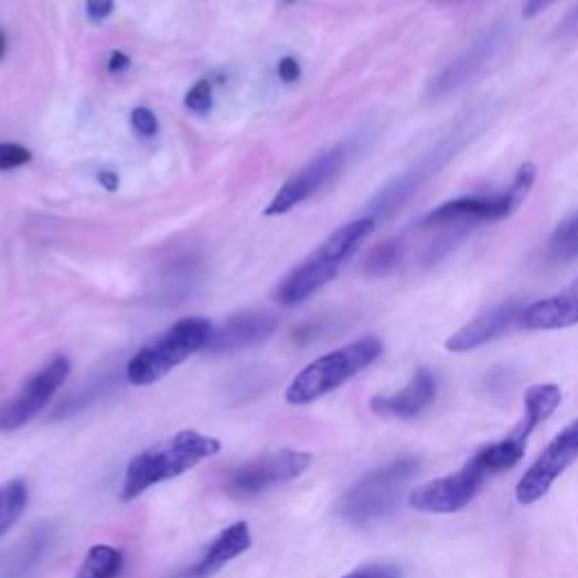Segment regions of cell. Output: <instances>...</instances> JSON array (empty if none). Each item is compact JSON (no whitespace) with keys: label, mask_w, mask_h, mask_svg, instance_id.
I'll return each instance as SVG.
<instances>
[{"label":"cell","mask_w":578,"mask_h":578,"mask_svg":"<svg viewBox=\"0 0 578 578\" xmlns=\"http://www.w3.org/2000/svg\"><path fill=\"white\" fill-rule=\"evenodd\" d=\"M220 452L222 443L197 429L176 431L174 437L131 457L122 481V502H133L142 493L163 484V481L185 474Z\"/></svg>","instance_id":"cell-1"},{"label":"cell","mask_w":578,"mask_h":578,"mask_svg":"<svg viewBox=\"0 0 578 578\" xmlns=\"http://www.w3.org/2000/svg\"><path fill=\"white\" fill-rule=\"evenodd\" d=\"M375 224L377 222L373 217H360L336 228L308 260H303L292 274L285 276V280L276 289V301L280 306L292 308L317 295L362 247L364 239L373 233Z\"/></svg>","instance_id":"cell-2"},{"label":"cell","mask_w":578,"mask_h":578,"mask_svg":"<svg viewBox=\"0 0 578 578\" xmlns=\"http://www.w3.org/2000/svg\"><path fill=\"white\" fill-rule=\"evenodd\" d=\"M536 183V165L524 163L511 185L497 195H472V197H457L429 211L420 220V228L425 231H457L468 233L477 224L497 222L511 217L528 197Z\"/></svg>","instance_id":"cell-3"},{"label":"cell","mask_w":578,"mask_h":578,"mask_svg":"<svg viewBox=\"0 0 578 578\" xmlns=\"http://www.w3.org/2000/svg\"><path fill=\"white\" fill-rule=\"evenodd\" d=\"M382 342L377 336H364L344 349H336L312 364H308L285 392L289 405H310L319 398L336 392L349 379L360 375L364 368L382 357Z\"/></svg>","instance_id":"cell-4"},{"label":"cell","mask_w":578,"mask_h":578,"mask_svg":"<svg viewBox=\"0 0 578 578\" xmlns=\"http://www.w3.org/2000/svg\"><path fill=\"white\" fill-rule=\"evenodd\" d=\"M213 323L202 317L176 321L154 342L144 344L127 364V379L133 387H150L163 379L170 371L181 366L190 355L204 351Z\"/></svg>","instance_id":"cell-5"},{"label":"cell","mask_w":578,"mask_h":578,"mask_svg":"<svg viewBox=\"0 0 578 578\" xmlns=\"http://www.w3.org/2000/svg\"><path fill=\"white\" fill-rule=\"evenodd\" d=\"M418 457L405 454L387 465L371 470L336 502V513L357 526L387 517L398 506L400 493L418 472Z\"/></svg>","instance_id":"cell-6"},{"label":"cell","mask_w":578,"mask_h":578,"mask_svg":"<svg viewBox=\"0 0 578 578\" xmlns=\"http://www.w3.org/2000/svg\"><path fill=\"white\" fill-rule=\"evenodd\" d=\"M491 470L474 452L459 472L434 479L409 493V506L418 513L431 515H452L463 511L484 489L491 479Z\"/></svg>","instance_id":"cell-7"},{"label":"cell","mask_w":578,"mask_h":578,"mask_svg":"<svg viewBox=\"0 0 578 578\" xmlns=\"http://www.w3.org/2000/svg\"><path fill=\"white\" fill-rule=\"evenodd\" d=\"M312 463L308 452L299 450H276L269 454H260L243 465H237L226 477V493L237 500L256 497L274 486L287 484L301 477Z\"/></svg>","instance_id":"cell-8"},{"label":"cell","mask_w":578,"mask_h":578,"mask_svg":"<svg viewBox=\"0 0 578 578\" xmlns=\"http://www.w3.org/2000/svg\"><path fill=\"white\" fill-rule=\"evenodd\" d=\"M578 459V418H574L565 429H560L543 454L524 470L515 486V500L522 506L540 502L556 479Z\"/></svg>","instance_id":"cell-9"},{"label":"cell","mask_w":578,"mask_h":578,"mask_svg":"<svg viewBox=\"0 0 578 578\" xmlns=\"http://www.w3.org/2000/svg\"><path fill=\"white\" fill-rule=\"evenodd\" d=\"M71 375V360L60 355L51 364H45L36 375H32L23 387L0 405V434L17 431L30 420H34L53 396L64 387Z\"/></svg>","instance_id":"cell-10"},{"label":"cell","mask_w":578,"mask_h":578,"mask_svg":"<svg viewBox=\"0 0 578 578\" xmlns=\"http://www.w3.org/2000/svg\"><path fill=\"white\" fill-rule=\"evenodd\" d=\"M461 148V140H459V133L452 136V138H446L441 140L437 148L429 150L418 163H414L409 170H405L403 174H398L396 179H392L387 185H384L375 200L371 202L368 211H371V217L377 222V220H384L394 215L400 206H405L416 192L431 179L437 176L439 170L454 157V152Z\"/></svg>","instance_id":"cell-11"},{"label":"cell","mask_w":578,"mask_h":578,"mask_svg":"<svg viewBox=\"0 0 578 578\" xmlns=\"http://www.w3.org/2000/svg\"><path fill=\"white\" fill-rule=\"evenodd\" d=\"M506 41H509V25L500 23L486 30L477 41H472L468 51L461 57H457L437 79H431L429 84L431 98H443V95L454 93L472 84L479 75H484L486 68L502 53Z\"/></svg>","instance_id":"cell-12"},{"label":"cell","mask_w":578,"mask_h":578,"mask_svg":"<svg viewBox=\"0 0 578 578\" xmlns=\"http://www.w3.org/2000/svg\"><path fill=\"white\" fill-rule=\"evenodd\" d=\"M349 159V148L346 144H336V148L323 152L314 161H310L303 170H299L295 176H289L280 190L276 192V197L269 202L265 208V215H285L292 211L295 206L303 204L310 200L314 192H319L330 179L342 172Z\"/></svg>","instance_id":"cell-13"},{"label":"cell","mask_w":578,"mask_h":578,"mask_svg":"<svg viewBox=\"0 0 578 578\" xmlns=\"http://www.w3.org/2000/svg\"><path fill=\"white\" fill-rule=\"evenodd\" d=\"M278 325H280L278 314L265 310H247L233 314L220 325H213V332L204 351L220 355V353H235V351L258 346L269 340V336L278 330Z\"/></svg>","instance_id":"cell-14"},{"label":"cell","mask_w":578,"mask_h":578,"mask_svg":"<svg viewBox=\"0 0 578 578\" xmlns=\"http://www.w3.org/2000/svg\"><path fill=\"white\" fill-rule=\"evenodd\" d=\"M524 308L526 306L522 301L513 299L481 312L477 319H472L450 336L446 342V349L450 353H470L500 340V336L509 334L511 330L522 328Z\"/></svg>","instance_id":"cell-15"},{"label":"cell","mask_w":578,"mask_h":578,"mask_svg":"<svg viewBox=\"0 0 578 578\" xmlns=\"http://www.w3.org/2000/svg\"><path fill=\"white\" fill-rule=\"evenodd\" d=\"M437 394H439L437 377H434V373L427 368H418L407 387H403L400 392L371 398V409L384 418L409 420L427 411L431 403L437 400Z\"/></svg>","instance_id":"cell-16"},{"label":"cell","mask_w":578,"mask_h":578,"mask_svg":"<svg viewBox=\"0 0 578 578\" xmlns=\"http://www.w3.org/2000/svg\"><path fill=\"white\" fill-rule=\"evenodd\" d=\"M251 528L247 522H235L208 545V549L176 578H213L231 560L251 549Z\"/></svg>","instance_id":"cell-17"},{"label":"cell","mask_w":578,"mask_h":578,"mask_svg":"<svg viewBox=\"0 0 578 578\" xmlns=\"http://www.w3.org/2000/svg\"><path fill=\"white\" fill-rule=\"evenodd\" d=\"M578 325V278L543 301L526 306L522 312L524 330H563Z\"/></svg>","instance_id":"cell-18"},{"label":"cell","mask_w":578,"mask_h":578,"mask_svg":"<svg viewBox=\"0 0 578 578\" xmlns=\"http://www.w3.org/2000/svg\"><path fill=\"white\" fill-rule=\"evenodd\" d=\"M125 569V554L111 545H93L75 578H118Z\"/></svg>","instance_id":"cell-19"},{"label":"cell","mask_w":578,"mask_h":578,"mask_svg":"<svg viewBox=\"0 0 578 578\" xmlns=\"http://www.w3.org/2000/svg\"><path fill=\"white\" fill-rule=\"evenodd\" d=\"M30 500V491L23 479H12L0 486V538L19 522Z\"/></svg>","instance_id":"cell-20"},{"label":"cell","mask_w":578,"mask_h":578,"mask_svg":"<svg viewBox=\"0 0 578 578\" xmlns=\"http://www.w3.org/2000/svg\"><path fill=\"white\" fill-rule=\"evenodd\" d=\"M547 254L554 260H574L578 258V213L563 220L552 233L547 243Z\"/></svg>","instance_id":"cell-21"},{"label":"cell","mask_w":578,"mask_h":578,"mask_svg":"<svg viewBox=\"0 0 578 578\" xmlns=\"http://www.w3.org/2000/svg\"><path fill=\"white\" fill-rule=\"evenodd\" d=\"M400 254H403L400 243H394V239H392V243H382L379 247H375V249L368 254L364 267H366V271L373 274V276L387 274V271H392V269L398 265Z\"/></svg>","instance_id":"cell-22"},{"label":"cell","mask_w":578,"mask_h":578,"mask_svg":"<svg viewBox=\"0 0 578 578\" xmlns=\"http://www.w3.org/2000/svg\"><path fill=\"white\" fill-rule=\"evenodd\" d=\"M185 107L190 111L200 114V116L208 114L211 107H213V86H211V82L202 79V82H197L195 86H192L188 90V95H185Z\"/></svg>","instance_id":"cell-23"},{"label":"cell","mask_w":578,"mask_h":578,"mask_svg":"<svg viewBox=\"0 0 578 578\" xmlns=\"http://www.w3.org/2000/svg\"><path fill=\"white\" fill-rule=\"evenodd\" d=\"M342 578H403V569L394 563H368L344 574Z\"/></svg>","instance_id":"cell-24"},{"label":"cell","mask_w":578,"mask_h":578,"mask_svg":"<svg viewBox=\"0 0 578 578\" xmlns=\"http://www.w3.org/2000/svg\"><path fill=\"white\" fill-rule=\"evenodd\" d=\"M32 161V152L17 142H0V172L21 168Z\"/></svg>","instance_id":"cell-25"},{"label":"cell","mask_w":578,"mask_h":578,"mask_svg":"<svg viewBox=\"0 0 578 578\" xmlns=\"http://www.w3.org/2000/svg\"><path fill=\"white\" fill-rule=\"evenodd\" d=\"M131 127L144 136V138H152L159 133V118L144 107H138L131 111Z\"/></svg>","instance_id":"cell-26"},{"label":"cell","mask_w":578,"mask_h":578,"mask_svg":"<svg viewBox=\"0 0 578 578\" xmlns=\"http://www.w3.org/2000/svg\"><path fill=\"white\" fill-rule=\"evenodd\" d=\"M114 0H86V14L90 21H103L111 17Z\"/></svg>","instance_id":"cell-27"},{"label":"cell","mask_w":578,"mask_h":578,"mask_svg":"<svg viewBox=\"0 0 578 578\" xmlns=\"http://www.w3.org/2000/svg\"><path fill=\"white\" fill-rule=\"evenodd\" d=\"M278 77L287 84H292L301 77V64L295 57H282L278 62Z\"/></svg>","instance_id":"cell-28"},{"label":"cell","mask_w":578,"mask_h":578,"mask_svg":"<svg viewBox=\"0 0 578 578\" xmlns=\"http://www.w3.org/2000/svg\"><path fill=\"white\" fill-rule=\"evenodd\" d=\"M554 3H556V0H524L522 14H524V19H536L543 12H547Z\"/></svg>","instance_id":"cell-29"},{"label":"cell","mask_w":578,"mask_h":578,"mask_svg":"<svg viewBox=\"0 0 578 578\" xmlns=\"http://www.w3.org/2000/svg\"><path fill=\"white\" fill-rule=\"evenodd\" d=\"M578 32V6L565 17V21L558 25V34L567 36V34H576Z\"/></svg>","instance_id":"cell-30"},{"label":"cell","mask_w":578,"mask_h":578,"mask_svg":"<svg viewBox=\"0 0 578 578\" xmlns=\"http://www.w3.org/2000/svg\"><path fill=\"white\" fill-rule=\"evenodd\" d=\"M98 181H100V185H103L107 192H116L118 185H120V179H118L116 172H100V174H98Z\"/></svg>","instance_id":"cell-31"},{"label":"cell","mask_w":578,"mask_h":578,"mask_svg":"<svg viewBox=\"0 0 578 578\" xmlns=\"http://www.w3.org/2000/svg\"><path fill=\"white\" fill-rule=\"evenodd\" d=\"M129 64H131V62H129V57H127L125 53H111V57H109V71H111V73H120V71H125Z\"/></svg>","instance_id":"cell-32"},{"label":"cell","mask_w":578,"mask_h":578,"mask_svg":"<svg viewBox=\"0 0 578 578\" xmlns=\"http://www.w3.org/2000/svg\"><path fill=\"white\" fill-rule=\"evenodd\" d=\"M6 51H8V39L3 34V30H0V60L6 57Z\"/></svg>","instance_id":"cell-33"},{"label":"cell","mask_w":578,"mask_h":578,"mask_svg":"<svg viewBox=\"0 0 578 578\" xmlns=\"http://www.w3.org/2000/svg\"><path fill=\"white\" fill-rule=\"evenodd\" d=\"M287 3H295V0H287Z\"/></svg>","instance_id":"cell-34"}]
</instances>
